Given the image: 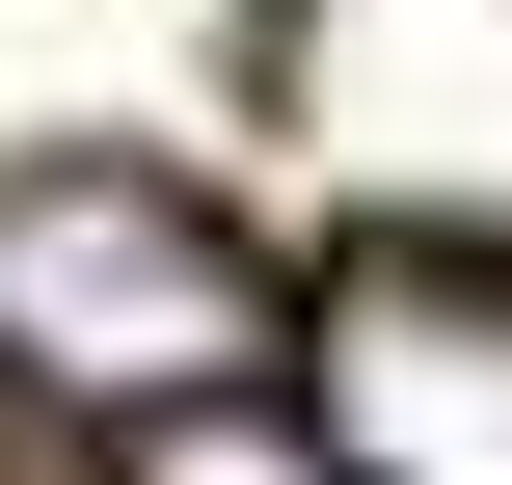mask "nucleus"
<instances>
[{
  "label": "nucleus",
  "mask_w": 512,
  "mask_h": 485,
  "mask_svg": "<svg viewBox=\"0 0 512 485\" xmlns=\"http://www.w3.org/2000/svg\"><path fill=\"white\" fill-rule=\"evenodd\" d=\"M297 351V270L162 189V162H0V405H81V432H189V405H270Z\"/></svg>",
  "instance_id": "f257e3e1"
},
{
  "label": "nucleus",
  "mask_w": 512,
  "mask_h": 485,
  "mask_svg": "<svg viewBox=\"0 0 512 485\" xmlns=\"http://www.w3.org/2000/svg\"><path fill=\"white\" fill-rule=\"evenodd\" d=\"M297 405L351 485H512V243H351L297 297Z\"/></svg>",
  "instance_id": "f03ea898"
},
{
  "label": "nucleus",
  "mask_w": 512,
  "mask_h": 485,
  "mask_svg": "<svg viewBox=\"0 0 512 485\" xmlns=\"http://www.w3.org/2000/svg\"><path fill=\"white\" fill-rule=\"evenodd\" d=\"M108 485H351L324 405H189V432H108Z\"/></svg>",
  "instance_id": "7ed1b4c3"
}]
</instances>
